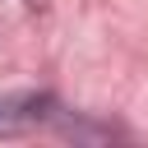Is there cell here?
Returning <instances> with one entry per match:
<instances>
[{
  "label": "cell",
  "mask_w": 148,
  "mask_h": 148,
  "mask_svg": "<svg viewBox=\"0 0 148 148\" xmlns=\"http://www.w3.org/2000/svg\"><path fill=\"white\" fill-rule=\"evenodd\" d=\"M46 97H32V92H18V97H0V134H18L28 125H37L46 116Z\"/></svg>",
  "instance_id": "1"
}]
</instances>
